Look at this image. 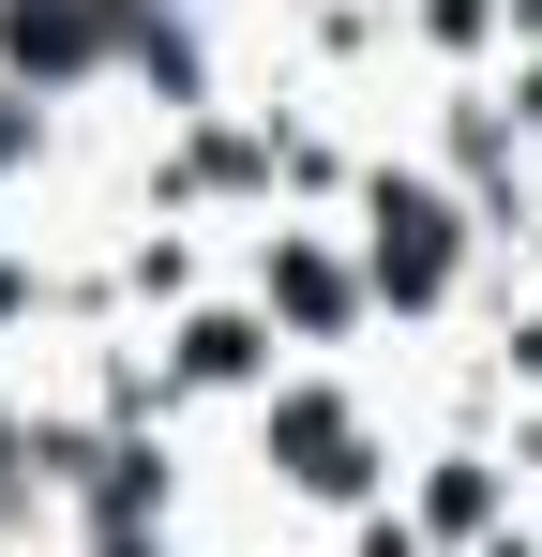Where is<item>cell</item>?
Here are the masks:
<instances>
[{
  "mask_svg": "<svg viewBox=\"0 0 542 557\" xmlns=\"http://www.w3.org/2000/svg\"><path fill=\"white\" fill-rule=\"evenodd\" d=\"M452 257H467L452 196H438V182H377V257H361V272L392 286V301H438V286H452Z\"/></svg>",
  "mask_w": 542,
  "mask_h": 557,
  "instance_id": "cell-1",
  "label": "cell"
},
{
  "mask_svg": "<svg viewBox=\"0 0 542 557\" xmlns=\"http://www.w3.org/2000/svg\"><path fill=\"white\" fill-rule=\"evenodd\" d=\"M271 453H286V482H301V497H361V482H377V453H361V422H347V392H286V407H271Z\"/></svg>",
  "mask_w": 542,
  "mask_h": 557,
  "instance_id": "cell-2",
  "label": "cell"
},
{
  "mask_svg": "<svg viewBox=\"0 0 542 557\" xmlns=\"http://www.w3.org/2000/svg\"><path fill=\"white\" fill-rule=\"evenodd\" d=\"M0 46H15L30 76H76L90 46H106V0H0Z\"/></svg>",
  "mask_w": 542,
  "mask_h": 557,
  "instance_id": "cell-3",
  "label": "cell"
},
{
  "mask_svg": "<svg viewBox=\"0 0 542 557\" xmlns=\"http://www.w3.org/2000/svg\"><path fill=\"white\" fill-rule=\"evenodd\" d=\"M271 301H286L301 332H332V317H347V272H332L317 242H271Z\"/></svg>",
  "mask_w": 542,
  "mask_h": 557,
  "instance_id": "cell-4",
  "label": "cell"
},
{
  "mask_svg": "<svg viewBox=\"0 0 542 557\" xmlns=\"http://www.w3.org/2000/svg\"><path fill=\"white\" fill-rule=\"evenodd\" d=\"M181 376H257V317H196L181 332Z\"/></svg>",
  "mask_w": 542,
  "mask_h": 557,
  "instance_id": "cell-5",
  "label": "cell"
},
{
  "mask_svg": "<svg viewBox=\"0 0 542 557\" xmlns=\"http://www.w3.org/2000/svg\"><path fill=\"white\" fill-rule=\"evenodd\" d=\"M15 151H30V106H0V166H15Z\"/></svg>",
  "mask_w": 542,
  "mask_h": 557,
  "instance_id": "cell-6",
  "label": "cell"
}]
</instances>
